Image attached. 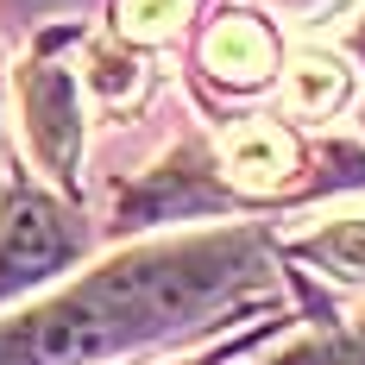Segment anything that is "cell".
Here are the masks:
<instances>
[{
  "mask_svg": "<svg viewBox=\"0 0 365 365\" xmlns=\"http://www.w3.org/2000/svg\"><path fill=\"white\" fill-rule=\"evenodd\" d=\"M258 264L252 233H208L182 246L126 252L108 271L82 277L57 302L32 309L26 322L0 328V365H95L151 334L202 315Z\"/></svg>",
  "mask_w": 365,
  "mask_h": 365,
  "instance_id": "1",
  "label": "cell"
},
{
  "mask_svg": "<svg viewBox=\"0 0 365 365\" xmlns=\"http://www.w3.org/2000/svg\"><path fill=\"white\" fill-rule=\"evenodd\" d=\"M76 258V227L63 220V208L51 195L19 189L6 208H0V296L26 290L38 277L63 271Z\"/></svg>",
  "mask_w": 365,
  "mask_h": 365,
  "instance_id": "2",
  "label": "cell"
},
{
  "mask_svg": "<svg viewBox=\"0 0 365 365\" xmlns=\"http://www.w3.org/2000/svg\"><path fill=\"white\" fill-rule=\"evenodd\" d=\"M19 101H26V133L32 151L51 177H76V151H82V120H76V82L57 63H32L19 76Z\"/></svg>",
  "mask_w": 365,
  "mask_h": 365,
  "instance_id": "3",
  "label": "cell"
},
{
  "mask_svg": "<svg viewBox=\"0 0 365 365\" xmlns=\"http://www.w3.org/2000/svg\"><path fill=\"white\" fill-rule=\"evenodd\" d=\"M220 170H227L233 189H246V195H271V189L296 182L302 151H296V139L277 120H240L220 139Z\"/></svg>",
  "mask_w": 365,
  "mask_h": 365,
  "instance_id": "4",
  "label": "cell"
},
{
  "mask_svg": "<svg viewBox=\"0 0 365 365\" xmlns=\"http://www.w3.org/2000/svg\"><path fill=\"white\" fill-rule=\"evenodd\" d=\"M202 63L220 76V82H264V76L277 70V38L264 32L258 19H246V13H233V19H220L215 32H208V44H202Z\"/></svg>",
  "mask_w": 365,
  "mask_h": 365,
  "instance_id": "5",
  "label": "cell"
},
{
  "mask_svg": "<svg viewBox=\"0 0 365 365\" xmlns=\"http://www.w3.org/2000/svg\"><path fill=\"white\" fill-rule=\"evenodd\" d=\"M340 101H346V70H340V57H328V51H296L290 70H284V108H290L296 120H328Z\"/></svg>",
  "mask_w": 365,
  "mask_h": 365,
  "instance_id": "6",
  "label": "cell"
},
{
  "mask_svg": "<svg viewBox=\"0 0 365 365\" xmlns=\"http://www.w3.org/2000/svg\"><path fill=\"white\" fill-rule=\"evenodd\" d=\"M302 258L328 264L334 277H359L365 284V220H334L315 240H302Z\"/></svg>",
  "mask_w": 365,
  "mask_h": 365,
  "instance_id": "7",
  "label": "cell"
},
{
  "mask_svg": "<svg viewBox=\"0 0 365 365\" xmlns=\"http://www.w3.org/2000/svg\"><path fill=\"white\" fill-rule=\"evenodd\" d=\"M88 88L101 95V108H126V101H139V95H145V70H139L126 51L95 44V57H88Z\"/></svg>",
  "mask_w": 365,
  "mask_h": 365,
  "instance_id": "8",
  "label": "cell"
},
{
  "mask_svg": "<svg viewBox=\"0 0 365 365\" xmlns=\"http://www.w3.org/2000/svg\"><path fill=\"white\" fill-rule=\"evenodd\" d=\"M189 6H195V0H120V38L158 44V38H170L182 19H189Z\"/></svg>",
  "mask_w": 365,
  "mask_h": 365,
  "instance_id": "9",
  "label": "cell"
},
{
  "mask_svg": "<svg viewBox=\"0 0 365 365\" xmlns=\"http://www.w3.org/2000/svg\"><path fill=\"white\" fill-rule=\"evenodd\" d=\"M277 6H296V13H309V6H328V0H277Z\"/></svg>",
  "mask_w": 365,
  "mask_h": 365,
  "instance_id": "10",
  "label": "cell"
},
{
  "mask_svg": "<svg viewBox=\"0 0 365 365\" xmlns=\"http://www.w3.org/2000/svg\"><path fill=\"white\" fill-rule=\"evenodd\" d=\"M353 51H359V57H365V26H359V32H353Z\"/></svg>",
  "mask_w": 365,
  "mask_h": 365,
  "instance_id": "11",
  "label": "cell"
}]
</instances>
